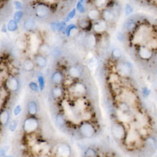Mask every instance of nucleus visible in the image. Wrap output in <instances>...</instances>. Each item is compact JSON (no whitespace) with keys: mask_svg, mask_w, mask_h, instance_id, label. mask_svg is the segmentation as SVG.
Returning <instances> with one entry per match:
<instances>
[{"mask_svg":"<svg viewBox=\"0 0 157 157\" xmlns=\"http://www.w3.org/2000/svg\"><path fill=\"white\" fill-rule=\"evenodd\" d=\"M144 143H145V145L146 147H148L149 149H156L157 141L156 140V138L152 137V136H148L147 138H145Z\"/></svg>","mask_w":157,"mask_h":157,"instance_id":"obj_19","label":"nucleus"},{"mask_svg":"<svg viewBox=\"0 0 157 157\" xmlns=\"http://www.w3.org/2000/svg\"><path fill=\"white\" fill-rule=\"evenodd\" d=\"M69 89L71 92L77 97H83L87 94V87L83 83H80V82L72 83L69 87Z\"/></svg>","mask_w":157,"mask_h":157,"instance_id":"obj_4","label":"nucleus"},{"mask_svg":"<svg viewBox=\"0 0 157 157\" xmlns=\"http://www.w3.org/2000/svg\"><path fill=\"white\" fill-rule=\"evenodd\" d=\"M156 3H157V1H156Z\"/></svg>","mask_w":157,"mask_h":157,"instance_id":"obj_39","label":"nucleus"},{"mask_svg":"<svg viewBox=\"0 0 157 157\" xmlns=\"http://www.w3.org/2000/svg\"><path fill=\"white\" fill-rule=\"evenodd\" d=\"M112 57L115 59H120L122 57V52L119 48H115L112 51Z\"/></svg>","mask_w":157,"mask_h":157,"instance_id":"obj_29","label":"nucleus"},{"mask_svg":"<svg viewBox=\"0 0 157 157\" xmlns=\"http://www.w3.org/2000/svg\"><path fill=\"white\" fill-rule=\"evenodd\" d=\"M7 29L10 32H14L17 29V22H16L14 19L10 20L7 25Z\"/></svg>","mask_w":157,"mask_h":157,"instance_id":"obj_28","label":"nucleus"},{"mask_svg":"<svg viewBox=\"0 0 157 157\" xmlns=\"http://www.w3.org/2000/svg\"><path fill=\"white\" fill-rule=\"evenodd\" d=\"M17 127V120H12L10 123V125H9V128L11 131H14L16 130Z\"/></svg>","mask_w":157,"mask_h":157,"instance_id":"obj_32","label":"nucleus"},{"mask_svg":"<svg viewBox=\"0 0 157 157\" xmlns=\"http://www.w3.org/2000/svg\"><path fill=\"white\" fill-rule=\"evenodd\" d=\"M55 155L57 157H71L72 150H71L70 146L65 143L59 144L56 149Z\"/></svg>","mask_w":157,"mask_h":157,"instance_id":"obj_5","label":"nucleus"},{"mask_svg":"<svg viewBox=\"0 0 157 157\" xmlns=\"http://www.w3.org/2000/svg\"><path fill=\"white\" fill-rule=\"evenodd\" d=\"M141 136L139 135L138 131L135 130H130L127 134V136L125 138V140L128 145H134L137 143V141L140 139Z\"/></svg>","mask_w":157,"mask_h":157,"instance_id":"obj_11","label":"nucleus"},{"mask_svg":"<svg viewBox=\"0 0 157 157\" xmlns=\"http://www.w3.org/2000/svg\"><path fill=\"white\" fill-rule=\"evenodd\" d=\"M64 80H65L64 76L59 71H57V72H55L52 74L51 81L53 83L56 84V85H60V84L62 83Z\"/></svg>","mask_w":157,"mask_h":157,"instance_id":"obj_17","label":"nucleus"},{"mask_svg":"<svg viewBox=\"0 0 157 157\" xmlns=\"http://www.w3.org/2000/svg\"><path fill=\"white\" fill-rule=\"evenodd\" d=\"M146 46L149 47V49L153 50H157V38H152L150 39L148 43H146Z\"/></svg>","mask_w":157,"mask_h":157,"instance_id":"obj_24","label":"nucleus"},{"mask_svg":"<svg viewBox=\"0 0 157 157\" xmlns=\"http://www.w3.org/2000/svg\"><path fill=\"white\" fill-rule=\"evenodd\" d=\"M94 5L95 6H96V9H102V10H104V7L106 5H107V3H108L107 1H104V0H98V1H94Z\"/></svg>","mask_w":157,"mask_h":157,"instance_id":"obj_30","label":"nucleus"},{"mask_svg":"<svg viewBox=\"0 0 157 157\" xmlns=\"http://www.w3.org/2000/svg\"><path fill=\"white\" fill-rule=\"evenodd\" d=\"M87 17L90 21H98L101 19V12L98 9H92L90 10L87 13Z\"/></svg>","mask_w":157,"mask_h":157,"instance_id":"obj_12","label":"nucleus"},{"mask_svg":"<svg viewBox=\"0 0 157 157\" xmlns=\"http://www.w3.org/2000/svg\"><path fill=\"white\" fill-rule=\"evenodd\" d=\"M35 61L31 59L25 60L23 64V68L26 72H32L35 68Z\"/></svg>","mask_w":157,"mask_h":157,"instance_id":"obj_21","label":"nucleus"},{"mask_svg":"<svg viewBox=\"0 0 157 157\" xmlns=\"http://www.w3.org/2000/svg\"><path fill=\"white\" fill-rule=\"evenodd\" d=\"M21 105H17L14 109V115L15 116H17L20 113H21Z\"/></svg>","mask_w":157,"mask_h":157,"instance_id":"obj_35","label":"nucleus"},{"mask_svg":"<svg viewBox=\"0 0 157 157\" xmlns=\"http://www.w3.org/2000/svg\"><path fill=\"white\" fill-rule=\"evenodd\" d=\"M52 96L54 98H61L64 94V90L61 87H55L52 90Z\"/></svg>","mask_w":157,"mask_h":157,"instance_id":"obj_22","label":"nucleus"},{"mask_svg":"<svg viewBox=\"0 0 157 157\" xmlns=\"http://www.w3.org/2000/svg\"><path fill=\"white\" fill-rule=\"evenodd\" d=\"M56 123L58 127H64L66 123V120L64 116H62L61 114H57L56 116Z\"/></svg>","mask_w":157,"mask_h":157,"instance_id":"obj_25","label":"nucleus"},{"mask_svg":"<svg viewBox=\"0 0 157 157\" xmlns=\"http://www.w3.org/2000/svg\"><path fill=\"white\" fill-rule=\"evenodd\" d=\"M85 156L86 157H98V152L95 151L93 148H88L85 151Z\"/></svg>","mask_w":157,"mask_h":157,"instance_id":"obj_27","label":"nucleus"},{"mask_svg":"<svg viewBox=\"0 0 157 157\" xmlns=\"http://www.w3.org/2000/svg\"><path fill=\"white\" fill-rule=\"evenodd\" d=\"M138 55L141 60L149 61L153 56V51L146 46H141L138 50Z\"/></svg>","mask_w":157,"mask_h":157,"instance_id":"obj_8","label":"nucleus"},{"mask_svg":"<svg viewBox=\"0 0 157 157\" xmlns=\"http://www.w3.org/2000/svg\"><path fill=\"white\" fill-rule=\"evenodd\" d=\"M79 132L85 138H91L94 135L96 130L94 125L88 121L82 123L79 126Z\"/></svg>","mask_w":157,"mask_h":157,"instance_id":"obj_3","label":"nucleus"},{"mask_svg":"<svg viewBox=\"0 0 157 157\" xmlns=\"http://www.w3.org/2000/svg\"><path fill=\"white\" fill-rule=\"evenodd\" d=\"M119 110H121V111L123 112H127L129 110V105H128L127 103H121L120 104V105H119Z\"/></svg>","mask_w":157,"mask_h":157,"instance_id":"obj_33","label":"nucleus"},{"mask_svg":"<svg viewBox=\"0 0 157 157\" xmlns=\"http://www.w3.org/2000/svg\"><path fill=\"white\" fill-rule=\"evenodd\" d=\"M17 46L18 47V49L20 50H23L25 47V45L24 43V42L21 40H19L17 42Z\"/></svg>","mask_w":157,"mask_h":157,"instance_id":"obj_36","label":"nucleus"},{"mask_svg":"<svg viewBox=\"0 0 157 157\" xmlns=\"http://www.w3.org/2000/svg\"><path fill=\"white\" fill-rule=\"evenodd\" d=\"M5 157H11V156H5Z\"/></svg>","mask_w":157,"mask_h":157,"instance_id":"obj_38","label":"nucleus"},{"mask_svg":"<svg viewBox=\"0 0 157 157\" xmlns=\"http://www.w3.org/2000/svg\"><path fill=\"white\" fill-rule=\"evenodd\" d=\"M112 134L117 140H123L127 136V131L125 130L124 126L119 123H116L112 127Z\"/></svg>","mask_w":157,"mask_h":157,"instance_id":"obj_2","label":"nucleus"},{"mask_svg":"<svg viewBox=\"0 0 157 157\" xmlns=\"http://www.w3.org/2000/svg\"><path fill=\"white\" fill-rule=\"evenodd\" d=\"M23 17V13L21 12V11H17L16 13L14 14V21L16 22H18L21 21V19Z\"/></svg>","mask_w":157,"mask_h":157,"instance_id":"obj_31","label":"nucleus"},{"mask_svg":"<svg viewBox=\"0 0 157 157\" xmlns=\"http://www.w3.org/2000/svg\"><path fill=\"white\" fill-rule=\"evenodd\" d=\"M50 13V8L47 4L39 3L35 7V14L39 17H45L48 16Z\"/></svg>","mask_w":157,"mask_h":157,"instance_id":"obj_9","label":"nucleus"},{"mask_svg":"<svg viewBox=\"0 0 157 157\" xmlns=\"http://www.w3.org/2000/svg\"><path fill=\"white\" fill-rule=\"evenodd\" d=\"M6 87L9 91L16 92L18 90L20 87V83L15 76H10L6 78L5 83Z\"/></svg>","mask_w":157,"mask_h":157,"instance_id":"obj_7","label":"nucleus"},{"mask_svg":"<svg viewBox=\"0 0 157 157\" xmlns=\"http://www.w3.org/2000/svg\"><path fill=\"white\" fill-rule=\"evenodd\" d=\"M34 61H35V65H37L39 68H46V66L47 65V60L46 57L44 56H42L40 54H37L35 56L34 58Z\"/></svg>","mask_w":157,"mask_h":157,"instance_id":"obj_16","label":"nucleus"},{"mask_svg":"<svg viewBox=\"0 0 157 157\" xmlns=\"http://www.w3.org/2000/svg\"><path fill=\"white\" fill-rule=\"evenodd\" d=\"M51 48L50 47L48 44L45 43L39 45V46L38 47V54L42 56H44V57H49L51 54Z\"/></svg>","mask_w":157,"mask_h":157,"instance_id":"obj_15","label":"nucleus"},{"mask_svg":"<svg viewBox=\"0 0 157 157\" xmlns=\"http://www.w3.org/2000/svg\"><path fill=\"white\" fill-rule=\"evenodd\" d=\"M39 83H40V89L42 90L44 87V80H43V77L42 76H39Z\"/></svg>","mask_w":157,"mask_h":157,"instance_id":"obj_37","label":"nucleus"},{"mask_svg":"<svg viewBox=\"0 0 157 157\" xmlns=\"http://www.w3.org/2000/svg\"><path fill=\"white\" fill-rule=\"evenodd\" d=\"M29 87L31 88V90H33V91H38L39 90V87L38 85H37V83H35V82H31L29 83Z\"/></svg>","mask_w":157,"mask_h":157,"instance_id":"obj_34","label":"nucleus"},{"mask_svg":"<svg viewBox=\"0 0 157 157\" xmlns=\"http://www.w3.org/2000/svg\"><path fill=\"white\" fill-rule=\"evenodd\" d=\"M117 72L120 75V76H123V77H127L131 74L132 72V68L129 63L127 62H119L117 64L116 66Z\"/></svg>","mask_w":157,"mask_h":157,"instance_id":"obj_6","label":"nucleus"},{"mask_svg":"<svg viewBox=\"0 0 157 157\" xmlns=\"http://www.w3.org/2000/svg\"><path fill=\"white\" fill-rule=\"evenodd\" d=\"M10 120V113L7 110H3L0 114V122L1 124L5 126L9 123Z\"/></svg>","mask_w":157,"mask_h":157,"instance_id":"obj_20","label":"nucleus"},{"mask_svg":"<svg viewBox=\"0 0 157 157\" xmlns=\"http://www.w3.org/2000/svg\"><path fill=\"white\" fill-rule=\"evenodd\" d=\"M86 41H87V46H89L90 48L94 47L96 46V44H97V39H96V36L94 34L90 35L87 38Z\"/></svg>","mask_w":157,"mask_h":157,"instance_id":"obj_23","label":"nucleus"},{"mask_svg":"<svg viewBox=\"0 0 157 157\" xmlns=\"http://www.w3.org/2000/svg\"><path fill=\"white\" fill-rule=\"evenodd\" d=\"M39 126V120L35 118V116H29L28 117L24 122L23 130L26 134H29L35 132L38 130Z\"/></svg>","mask_w":157,"mask_h":157,"instance_id":"obj_1","label":"nucleus"},{"mask_svg":"<svg viewBox=\"0 0 157 157\" xmlns=\"http://www.w3.org/2000/svg\"><path fill=\"white\" fill-rule=\"evenodd\" d=\"M38 112V105L35 101H31L28 104V113L30 116H35Z\"/></svg>","mask_w":157,"mask_h":157,"instance_id":"obj_18","label":"nucleus"},{"mask_svg":"<svg viewBox=\"0 0 157 157\" xmlns=\"http://www.w3.org/2000/svg\"><path fill=\"white\" fill-rule=\"evenodd\" d=\"M101 19H103L107 23L112 22L115 19V14L112 10L108 8H105L101 11Z\"/></svg>","mask_w":157,"mask_h":157,"instance_id":"obj_14","label":"nucleus"},{"mask_svg":"<svg viewBox=\"0 0 157 157\" xmlns=\"http://www.w3.org/2000/svg\"><path fill=\"white\" fill-rule=\"evenodd\" d=\"M107 28H108V23L105 21L103 19H100L93 25L94 32L98 35H102L107 30Z\"/></svg>","mask_w":157,"mask_h":157,"instance_id":"obj_10","label":"nucleus"},{"mask_svg":"<svg viewBox=\"0 0 157 157\" xmlns=\"http://www.w3.org/2000/svg\"><path fill=\"white\" fill-rule=\"evenodd\" d=\"M35 26V23L34 21V20L32 19H27L25 21V24H24V27H25V29L29 30L32 29L34 28Z\"/></svg>","mask_w":157,"mask_h":157,"instance_id":"obj_26","label":"nucleus"},{"mask_svg":"<svg viewBox=\"0 0 157 157\" xmlns=\"http://www.w3.org/2000/svg\"><path fill=\"white\" fill-rule=\"evenodd\" d=\"M68 74L72 79H78L82 76V71L78 66H71L68 68Z\"/></svg>","mask_w":157,"mask_h":157,"instance_id":"obj_13","label":"nucleus"}]
</instances>
